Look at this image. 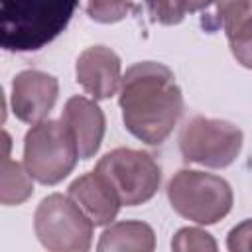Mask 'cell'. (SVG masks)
Returning <instances> with one entry per match:
<instances>
[{
    "label": "cell",
    "instance_id": "13",
    "mask_svg": "<svg viewBox=\"0 0 252 252\" xmlns=\"http://www.w3.org/2000/svg\"><path fill=\"white\" fill-rule=\"evenodd\" d=\"M8 152H10V136L4 132V158H2L0 201L4 205H20L33 191V187H32V175L18 161H12Z\"/></svg>",
    "mask_w": 252,
    "mask_h": 252
},
{
    "label": "cell",
    "instance_id": "3",
    "mask_svg": "<svg viewBox=\"0 0 252 252\" xmlns=\"http://www.w3.org/2000/svg\"><path fill=\"white\" fill-rule=\"evenodd\" d=\"M79 158L77 142L63 120H41L33 124L24 140V163L33 179L55 185L65 179Z\"/></svg>",
    "mask_w": 252,
    "mask_h": 252
},
{
    "label": "cell",
    "instance_id": "1",
    "mask_svg": "<svg viewBox=\"0 0 252 252\" xmlns=\"http://www.w3.org/2000/svg\"><path fill=\"white\" fill-rule=\"evenodd\" d=\"M120 108L128 132L150 146H158L177 124L183 96L165 65L142 61L122 77Z\"/></svg>",
    "mask_w": 252,
    "mask_h": 252
},
{
    "label": "cell",
    "instance_id": "12",
    "mask_svg": "<svg viewBox=\"0 0 252 252\" xmlns=\"http://www.w3.org/2000/svg\"><path fill=\"white\" fill-rule=\"evenodd\" d=\"M156 246L154 230L140 220H124L106 228L98 240V250H142L150 252Z\"/></svg>",
    "mask_w": 252,
    "mask_h": 252
},
{
    "label": "cell",
    "instance_id": "10",
    "mask_svg": "<svg viewBox=\"0 0 252 252\" xmlns=\"http://www.w3.org/2000/svg\"><path fill=\"white\" fill-rule=\"evenodd\" d=\"M69 197L87 213L94 224H108L114 220L122 205L110 183L96 169L77 177L69 185Z\"/></svg>",
    "mask_w": 252,
    "mask_h": 252
},
{
    "label": "cell",
    "instance_id": "7",
    "mask_svg": "<svg viewBox=\"0 0 252 252\" xmlns=\"http://www.w3.org/2000/svg\"><path fill=\"white\" fill-rule=\"evenodd\" d=\"M179 148L187 161L207 167H226L240 154L242 132L226 120L195 116L183 126Z\"/></svg>",
    "mask_w": 252,
    "mask_h": 252
},
{
    "label": "cell",
    "instance_id": "6",
    "mask_svg": "<svg viewBox=\"0 0 252 252\" xmlns=\"http://www.w3.org/2000/svg\"><path fill=\"white\" fill-rule=\"evenodd\" d=\"M96 171L110 183L116 197L126 207L150 201L161 181V171L154 158L130 148H118L104 154L96 163Z\"/></svg>",
    "mask_w": 252,
    "mask_h": 252
},
{
    "label": "cell",
    "instance_id": "8",
    "mask_svg": "<svg viewBox=\"0 0 252 252\" xmlns=\"http://www.w3.org/2000/svg\"><path fill=\"white\" fill-rule=\"evenodd\" d=\"M57 79L35 69L16 75L12 83V110L18 120L28 124L41 122L57 100Z\"/></svg>",
    "mask_w": 252,
    "mask_h": 252
},
{
    "label": "cell",
    "instance_id": "15",
    "mask_svg": "<svg viewBox=\"0 0 252 252\" xmlns=\"http://www.w3.org/2000/svg\"><path fill=\"white\" fill-rule=\"evenodd\" d=\"M132 10V0H89L87 14L100 24L122 20Z\"/></svg>",
    "mask_w": 252,
    "mask_h": 252
},
{
    "label": "cell",
    "instance_id": "9",
    "mask_svg": "<svg viewBox=\"0 0 252 252\" xmlns=\"http://www.w3.org/2000/svg\"><path fill=\"white\" fill-rule=\"evenodd\" d=\"M77 81L94 98L112 96L122 81L118 55L104 45L85 49L77 59Z\"/></svg>",
    "mask_w": 252,
    "mask_h": 252
},
{
    "label": "cell",
    "instance_id": "17",
    "mask_svg": "<svg viewBox=\"0 0 252 252\" xmlns=\"http://www.w3.org/2000/svg\"><path fill=\"white\" fill-rule=\"evenodd\" d=\"M171 248L179 250V252H187V250H217V242L215 238L201 230V228H181L173 240H171Z\"/></svg>",
    "mask_w": 252,
    "mask_h": 252
},
{
    "label": "cell",
    "instance_id": "11",
    "mask_svg": "<svg viewBox=\"0 0 252 252\" xmlns=\"http://www.w3.org/2000/svg\"><path fill=\"white\" fill-rule=\"evenodd\" d=\"M61 120L69 126L77 148L79 158L89 159L100 148L104 136V114L102 110L85 96H73L67 100Z\"/></svg>",
    "mask_w": 252,
    "mask_h": 252
},
{
    "label": "cell",
    "instance_id": "2",
    "mask_svg": "<svg viewBox=\"0 0 252 252\" xmlns=\"http://www.w3.org/2000/svg\"><path fill=\"white\" fill-rule=\"evenodd\" d=\"M79 0H0V43L6 51H37L69 24Z\"/></svg>",
    "mask_w": 252,
    "mask_h": 252
},
{
    "label": "cell",
    "instance_id": "16",
    "mask_svg": "<svg viewBox=\"0 0 252 252\" xmlns=\"http://www.w3.org/2000/svg\"><path fill=\"white\" fill-rule=\"evenodd\" d=\"M226 37H228V43H230V49H232V55L236 57V61L242 63L244 67L252 69V16L248 20H244Z\"/></svg>",
    "mask_w": 252,
    "mask_h": 252
},
{
    "label": "cell",
    "instance_id": "19",
    "mask_svg": "<svg viewBox=\"0 0 252 252\" xmlns=\"http://www.w3.org/2000/svg\"><path fill=\"white\" fill-rule=\"evenodd\" d=\"M226 246L232 252H252V219L242 220L228 232Z\"/></svg>",
    "mask_w": 252,
    "mask_h": 252
},
{
    "label": "cell",
    "instance_id": "5",
    "mask_svg": "<svg viewBox=\"0 0 252 252\" xmlns=\"http://www.w3.org/2000/svg\"><path fill=\"white\" fill-rule=\"evenodd\" d=\"M93 220L71 199L59 193L45 197L33 219L39 242L53 252H85L93 238Z\"/></svg>",
    "mask_w": 252,
    "mask_h": 252
},
{
    "label": "cell",
    "instance_id": "20",
    "mask_svg": "<svg viewBox=\"0 0 252 252\" xmlns=\"http://www.w3.org/2000/svg\"><path fill=\"white\" fill-rule=\"evenodd\" d=\"M215 2H217V0H183L187 12H199V10H205L207 6L215 4Z\"/></svg>",
    "mask_w": 252,
    "mask_h": 252
},
{
    "label": "cell",
    "instance_id": "4",
    "mask_svg": "<svg viewBox=\"0 0 252 252\" xmlns=\"http://www.w3.org/2000/svg\"><path fill=\"white\" fill-rule=\"evenodd\" d=\"M167 199L181 217L199 224H213L228 215L232 207V189L217 175L183 169L171 177Z\"/></svg>",
    "mask_w": 252,
    "mask_h": 252
},
{
    "label": "cell",
    "instance_id": "18",
    "mask_svg": "<svg viewBox=\"0 0 252 252\" xmlns=\"http://www.w3.org/2000/svg\"><path fill=\"white\" fill-rule=\"evenodd\" d=\"M144 2L152 20L163 26L179 24L187 12L183 0H144Z\"/></svg>",
    "mask_w": 252,
    "mask_h": 252
},
{
    "label": "cell",
    "instance_id": "14",
    "mask_svg": "<svg viewBox=\"0 0 252 252\" xmlns=\"http://www.w3.org/2000/svg\"><path fill=\"white\" fill-rule=\"evenodd\" d=\"M252 16V0H217L215 10L203 16V26L209 30L222 28L226 35Z\"/></svg>",
    "mask_w": 252,
    "mask_h": 252
}]
</instances>
